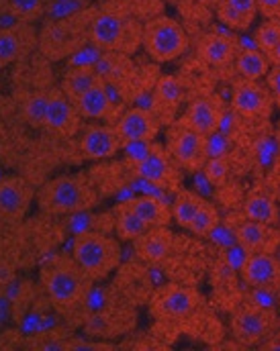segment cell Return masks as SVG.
<instances>
[{"instance_id":"1","label":"cell","mask_w":280,"mask_h":351,"mask_svg":"<svg viewBox=\"0 0 280 351\" xmlns=\"http://www.w3.org/2000/svg\"><path fill=\"white\" fill-rule=\"evenodd\" d=\"M143 25L137 23L127 10L102 8L91 12L89 19V43L102 51L133 53L141 45Z\"/></svg>"},{"instance_id":"2","label":"cell","mask_w":280,"mask_h":351,"mask_svg":"<svg viewBox=\"0 0 280 351\" xmlns=\"http://www.w3.org/2000/svg\"><path fill=\"white\" fill-rule=\"evenodd\" d=\"M93 280L78 267L74 260H56L41 269V286L49 302L62 311L70 313L84 302L89 296Z\"/></svg>"},{"instance_id":"3","label":"cell","mask_w":280,"mask_h":351,"mask_svg":"<svg viewBox=\"0 0 280 351\" xmlns=\"http://www.w3.org/2000/svg\"><path fill=\"white\" fill-rule=\"evenodd\" d=\"M37 206L49 215H72L93 208L98 200L94 186L84 176H58L45 182L37 194Z\"/></svg>"},{"instance_id":"4","label":"cell","mask_w":280,"mask_h":351,"mask_svg":"<svg viewBox=\"0 0 280 351\" xmlns=\"http://www.w3.org/2000/svg\"><path fill=\"white\" fill-rule=\"evenodd\" d=\"M123 152L127 166L137 178L158 188L180 190L178 164L172 160L168 149L156 141H131L123 145Z\"/></svg>"},{"instance_id":"5","label":"cell","mask_w":280,"mask_h":351,"mask_svg":"<svg viewBox=\"0 0 280 351\" xmlns=\"http://www.w3.org/2000/svg\"><path fill=\"white\" fill-rule=\"evenodd\" d=\"M72 260L78 263V267L93 282H96L106 278L113 269H117L121 262V245L117 239L108 235L86 231L74 239Z\"/></svg>"},{"instance_id":"6","label":"cell","mask_w":280,"mask_h":351,"mask_svg":"<svg viewBox=\"0 0 280 351\" xmlns=\"http://www.w3.org/2000/svg\"><path fill=\"white\" fill-rule=\"evenodd\" d=\"M93 10H82L64 21H47L39 35V45L49 60H62L76 53L89 41V19Z\"/></svg>"},{"instance_id":"7","label":"cell","mask_w":280,"mask_h":351,"mask_svg":"<svg viewBox=\"0 0 280 351\" xmlns=\"http://www.w3.org/2000/svg\"><path fill=\"white\" fill-rule=\"evenodd\" d=\"M141 45L156 62H172L180 58L188 47V35L172 16H156L143 25Z\"/></svg>"},{"instance_id":"8","label":"cell","mask_w":280,"mask_h":351,"mask_svg":"<svg viewBox=\"0 0 280 351\" xmlns=\"http://www.w3.org/2000/svg\"><path fill=\"white\" fill-rule=\"evenodd\" d=\"M166 149L178 164V168H185L188 172H198L207 164V135L192 129L183 119L170 123Z\"/></svg>"},{"instance_id":"9","label":"cell","mask_w":280,"mask_h":351,"mask_svg":"<svg viewBox=\"0 0 280 351\" xmlns=\"http://www.w3.org/2000/svg\"><path fill=\"white\" fill-rule=\"evenodd\" d=\"M198 292L190 286L183 284H170L160 288L154 298H152V315L156 319H168V321H176L188 317L196 306H198Z\"/></svg>"},{"instance_id":"10","label":"cell","mask_w":280,"mask_h":351,"mask_svg":"<svg viewBox=\"0 0 280 351\" xmlns=\"http://www.w3.org/2000/svg\"><path fill=\"white\" fill-rule=\"evenodd\" d=\"M275 329V315L260 306H242L231 317V333L244 346H256Z\"/></svg>"},{"instance_id":"11","label":"cell","mask_w":280,"mask_h":351,"mask_svg":"<svg viewBox=\"0 0 280 351\" xmlns=\"http://www.w3.org/2000/svg\"><path fill=\"white\" fill-rule=\"evenodd\" d=\"M272 104H275V98H272L270 90L268 86H260L258 80L242 78L233 88L231 106L244 119H252V121L268 119L272 112Z\"/></svg>"},{"instance_id":"12","label":"cell","mask_w":280,"mask_h":351,"mask_svg":"<svg viewBox=\"0 0 280 351\" xmlns=\"http://www.w3.org/2000/svg\"><path fill=\"white\" fill-rule=\"evenodd\" d=\"M82 114L78 112L76 102H72L62 88L49 90V100H47V112L43 127L56 135L62 137H74L80 129Z\"/></svg>"},{"instance_id":"13","label":"cell","mask_w":280,"mask_h":351,"mask_svg":"<svg viewBox=\"0 0 280 351\" xmlns=\"http://www.w3.org/2000/svg\"><path fill=\"white\" fill-rule=\"evenodd\" d=\"M39 35L33 23L16 21L10 27L0 29V68H6L23 58H27L37 45Z\"/></svg>"},{"instance_id":"14","label":"cell","mask_w":280,"mask_h":351,"mask_svg":"<svg viewBox=\"0 0 280 351\" xmlns=\"http://www.w3.org/2000/svg\"><path fill=\"white\" fill-rule=\"evenodd\" d=\"M35 190L33 186L19 176H6L0 180V217L16 223L21 221L29 206L33 204Z\"/></svg>"},{"instance_id":"15","label":"cell","mask_w":280,"mask_h":351,"mask_svg":"<svg viewBox=\"0 0 280 351\" xmlns=\"http://www.w3.org/2000/svg\"><path fill=\"white\" fill-rule=\"evenodd\" d=\"M113 125L121 135L123 143H131V141H154L160 133L162 123L154 110L133 106L125 110Z\"/></svg>"},{"instance_id":"16","label":"cell","mask_w":280,"mask_h":351,"mask_svg":"<svg viewBox=\"0 0 280 351\" xmlns=\"http://www.w3.org/2000/svg\"><path fill=\"white\" fill-rule=\"evenodd\" d=\"M242 278L258 290L275 288L280 282V260L275 252H252L242 263Z\"/></svg>"},{"instance_id":"17","label":"cell","mask_w":280,"mask_h":351,"mask_svg":"<svg viewBox=\"0 0 280 351\" xmlns=\"http://www.w3.org/2000/svg\"><path fill=\"white\" fill-rule=\"evenodd\" d=\"M123 139L115 125H91L80 139V152L86 160H106L123 152Z\"/></svg>"},{"instance_id":"18","label":"cell","mask_w":280,"mask_h":351,"mask_svg":"<svg viewBox=\"0 0 280 351\" xmlns=\"http://www.w3.org/2000/svg\"><path fill=\"white\" fill-rule=\"evenodd\" d=\"M235 241L246 254L252 252H275L279 245V233L272 229V225L258 223L246 219L235 229Z\"/></svg>"},{"instance_id":"19","label":"cell","mask_w":280,"mask_h":351,"mask_svg":"<svg viewBox=\"0 0 280 351\" xmlns=\"http://www.w3.org/2000/svg\"><path fill=\"white\" fill-rule=\"evenodd\" d=\"M183 121L188 123L192 129H196L198 133L211 135V133L219 131L221 121H223V110L215 98L200 96L188 104L185 114H183Z\"/></svg>"},{"instance_id":"20","label":"cell","mask_w":280,"mask_h":351,"mask_svg":"<svg viewBox=\"0 0 280 351\" xmlns=\"http://www.w3.org/2000/svg\"><path fill=\"white\" fill-rule=\"evenodd\" d=\"M78 112L82 114V119H91V121H117L115 119V110L119 106H115L108 90H106V82L98 80L93 88H89L78 100H76Z\"/></svg>"},{"instance_id":"21","label":"cell","mask_w":280,"mask_h":351,"mask_svg":"<svg viewBox=\"0 0 280 351\" xmlns=\"http://www.w3.org/2000/svg\"><path fill=\"white\" fill-rule=\"evenodd\" d=\"M174 235L168 231V227H150L143 235H139L133 245L137 256L148 263H158L168 258L172 252Z\"/></svg>"},{"instance_id":"22","label":"cell","mask_w":280,"mask_h":351,"mask_svg":"<svg viewBox=\"0 0 280 351\" xmlns=\"http://www.w3.org/2000/svg\"><path fill=\"white\" fill-rule=\"evenodd\" d=\"M185 98V86L174 76H164L156 84L154 90V112L160 119V123H168L174 119V112L178 110L180 102Z\"/></svg>"},{"instance_id":"23","label":"cell","mask_w":280,"mask_h":351,"mask_svg":"<svg viewBox=\"0 0 280 351\" xmlns=\"http://www.w3.org/2000/svg\"><path fill=\"white\" fill-rule=\"evenodd\" d=\"M240 47L237 41L219 33H209L198 41V56L213 68H223L229 62H235Z\"/></svg>"},{"instance_id":"24","label":"cell","mask_w":280,"mask_h":351,"mask_svg":"<svg viewBox=\"0 0 280 351\" xmlns=\"http://www.w3.org/2000/svg\"><path fill=\"white\" fill-rule=\"evenodd\" d=\"M217 19L233 29V31H248L258 14L256 0H219L215 6Z\"/></svg>"},{"instance_id":"25","label":"cell","mask_w":280,"mask_h":351,"mask_svg":"<svg viewBox=\"0 0 280 351\" xmlns=\"http://www.w3.org/2000/svg\"><path fill=\"white\" fill-rule=\"evenodd\" d=\"M127 204L148 227H168L172 219V208L156 196H137L127 200Z\"/></svg>"},{"instance_id":"26","label":"cell","mask_w":280,"mask_h":351,"mask_svg":"<svg viewBox=\"0 0 280 351\" xmlns=\"http://www.w3.org/2000/svg\"><path fill=\"white\" fill-rule=\"evenodd\" d=\"M244 215L250 221H258V223H266L275 227L280 219L277 198H272L266 192H254L244 202Z\"/></svg>"},{"instance_id":"27","label":"cell","mask_w":280,"mask_h":351,"mask_svg":"<svg viewBox=\"0 0 280 351\" xmlns=\"http://www.w3.org/2000/svg\"><path fill=\"white\" fill-rule=\"evenodd\" d=\"M270 68L272 66H270L268 56L264 51H260L258 47H254V49H240L237 56H235V70L246 80L266 78Z\"/></svg>"},{"instance_id":"28","label":"cell","mask_w":280,"mask_h":351,"mask_svg":"<svg viewBox=\"0 0 280 351\" xmlns=\"http://www.w3.org/2000/svg\"><path fill=\"white\" fill-rule=\"evenodd\" d=\"M98 80H102L98 76V72L94 70L93 66H74L62 80V90L64 94L76 102L89 88H93Z\"/></svg>"},{"instance_id":"29","label":"cell","mask_w":280,"mask_h":351,"mask_svg":"<svg viewBox=\"0 0 280 351\" xmlns=\"http://www.w3.org/2000/svg\"><path fill=\"white\" fill-rule=\"evenodd\" d=\"M117 235L123 241H135L139 235H143L150 227L131 210L127 202H121L117 206V223H115Z\"/></svg>"},{"instance_id":"30","label":"cell","mask_w":280,"mask_h":351,"mask_svg":"<svg viewBox=\"0 0 280 351\" xmlns=\"http://www.w3.org/2000/svg\"><path fill=\"white\" fill-rule=\"evenodd\" d=\"M45 6L47 0H2L4 12L23 23H35L45 16Z\"/></svg>"},{"instance_id":"31","label":"cell","mask_w":280,"mask_h":351,"mask_svg":"<svg viewBox=\"0 0 280 351\" xmlns=\"http://www.w3.org/2000/svg\"><path fill=\"white\" fill-rule=\"evenodd\" d=\"M202 202H205V200H202L198 194H194V192H190V190H178V192H176V198H174V202H172V219H174L183 229H188L192 217L196 215V210L200 208Z\"/></svg>"},{"instance_id":"32","label":"cell","mask_w":280,"mask_h":351,"mask_svg":"<svg viewBox=\"0 0 280 351\" xmlns=\"http://www.w3.org/2000/svg\"><path fill=\"white\" fill-rule=\"evenodd\" d=\"M217 225H219V213L211 202L205 200L200 204V208L196 210V215L192 217V221L188 225V231H192L198 237H207L217 229Z\"/></svg>"},{"instance_id":"33","label":"cell","mask_w":280,"mask_h":351,"mask_svg":"<svg viewBox=\"0 0 280 351\" xmlns=\"http://www.w3.org/2000/svg\"><path fill=\"white\" fill-rule=\"evenodd\" d=\"M256 47L268 53L275 45L280 43V19H266L254 33Z\"/></svg>"},{"instance_id":"34","label":"cell","mask_w":280,"mask_h":351,"mask_svg":"<svg viewBox=\"0 0 280 351\" xmlns=\"http://www.w3.org/2000/svg\"><path fill=\"white\" fill-rule=\"evenodd\" d=\"M47 100H49V92H39V94H33L25 106H23V112H25V119L29 125L33 127H43V121H45V112H47Z\"/></svg>"},{"instance_id":"35","label":"cell","mask_w":280,"mask_h":351,"mask_svg":"<svg viewBox=\"0 0 280 351\" xmlns=\"http://www.w3.org/2000/svg\"><path fill=\"white\" fill-rule=\"evenodd\" d=\"M205 176L209 178V182L213 184H225L227 176H229V164H227V158H209L205 168H202Z\"/></svg>"},{"instance_id":"36","label":"cell","mask_w":280,"mask_h":351,"mask_svg":"<svg viewBox=\"0 0 280 351\" xmlns=\"http://www.w3.org/2000/svg\"><path fill=\"white\" fill-rule=\"evenodd\" d=\"M68 341L70 339H62L60 335L54 333H41L35 339H31L27 346L33 350H43V351H56V350H68Z\"/></svg>"},{"instance_id":"37","label":"cell","mask_w":280,"mask_h":351,"mask_svg":"<svg viewBox=\"0 0 280 351\" xmlns=\"http://www.w3.org/2000/svg\"><path fill=\"white\" fill-rule=\"evenodd\" d=\"M266 86L270 90L275 102L280 106V66H272L270 72L266 74Z\"/></svg>"},{"instance_id":"38","label":"cell","mask_w":280,"mask_h":351,"mask_svg":"<svg viewBox=\"0 0 280 351\" xmlns=\"http://www.w3.org/2000/svg\"><path fill=\"white\" fill-rule=\"evenodd\" d=\"M258 12L264 19H280V0H256Z\"/></svg>"},{"instance_id":"39","label":"cell","mask_w":280,"mask_h":351,"mask_svg":"<svg viewBox=\"0 0 280 351\" xmlns=\"http://www.w3.org/2000/svg\"><path fill=\"white\" fill-rule=\"evenodd\" d=\"M266 56H268V60H270V66H280V43L279 45H275Z\"/></svg>"},{"instance_id":"40","label":"cell","mask_w":280,"mask_h":351,"mask_svg":"<svg viewBox=\"0 0 280 351\" xmlns=\"http://www.w3.org/2000/svg\"><path fill=\"white\" fill-rule=\"evenodd\" d=\"M262 348H264V350L280 351V335H270V339H268V341H264V343H262Z\"/></svg>"},{"instance_id":"41","label":"cell","mask_w":280,"mask_h":351,"mask_svg":"<svg viewBox=\"0 0 280 351\" xmlns=\"http://www.w3.org/2000/svg\"><path fill=\"white\" fill-rule=\"evenodd\" d=\"M277 198L280 200V182H279V186H277Z\"/></svg>"},{"instance_id":"42","label":"cell","mask_w":280,"mask_h":351,"mask_svg":"<svg viewBox=\"0 0 280 351\" xmlns=\"http://www.w3.org/2000/svg\"><path fill=\"white\" fill-rule=\"evenodd\" d=\"M279 145H280V129H279Z\"/></svg>"},{"instance_id":"43","label":"cell","mask_w":280,"mask_h":351,"mask_svg":"<svg viewBox=\"0 0 280 351\" xmlns=\"http://www.w3.org/2000/svg\"><path fill=\"white\" fill-rule=\"evenodd\" d=\"M168 2H178V0H168Z\"/></svg>"},{"instance_id":"44","label":"cell","mask_w":280,"mask_h":351,"mask_svg":"<svg viewBox=\"0 0 280 351\" xmlns=\"http://www.w3.org/2000/svg\"><path fill=\"white\" fill-rule=\"evenodd\" d=\"M279 304H280V292H279Z\"/></svg>"}]
</instances>
